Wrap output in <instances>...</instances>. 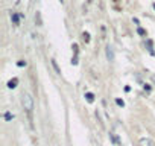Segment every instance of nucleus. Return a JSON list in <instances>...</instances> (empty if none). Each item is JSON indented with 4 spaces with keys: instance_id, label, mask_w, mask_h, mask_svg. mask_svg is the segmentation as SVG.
<instances>
[{
    "instance_id": "1",
    "label": "nucleus",
    "mask_w": 155,
    "mask_h": 146,
    "mask_svg": "<svg viewBox=\"0 0 155 146\" xmlns=\"http://www.w3.org/2000/svg\"><path fill=\"white\" fill-rule=\"evenodd\" d=\"M21 104H23V108L28 113H30L34 110V99H32V96L29 93H24L23 97H21Z\"/></svg>"
},
{
    "instance_id": "2",
    "label": "nucleus",
    "mask_w": 155,
    "mask_h": 146,
    "mask_svg": "<svg viewBox=\"0 0 155 146\" xmlns=\"http://www.w3.org/2000/svg\"><path fill=\"white\" fill-rule=\"evenodd\" d=\"M106 58H108V61L110 62H113L114 61V49L111 47V46H106Z\"/></svg>"
},
{
    "instance_id": "3",
    "label": "nucleus",
    "mask_w": 155,
    "mask_h": 146,
    "mask_svg": "<svg viewBox=\"0 0 155 146\" xmlns=\"http://www.w3.org/2000/svg\"><path fill=\"white\" fill-rule=\"evenodd\" d=\"M140 146H155V143L151 139H141L140 140Z\"/></svg>"
},
{
    "instance_id": "4",
    "label": "nucleus",
    "mask_w": 155,
    "mask_h": 146,
    "mask_svg": "<svg viewBox=\"0 0 155 146\" xmlns=\"http://www.w3.org/2000/svg\"><path fill=\"white\" fill-rule=\"evenodd\" d=\"M17 82H18V79H17V78L11 79L9 82H8V87H9V88H15V87H17Z\"/></svg>"
},
{
    "instance_id": "5",
    "label": "nucleus",
    "mask_w": 155,
    "mask_h": 146,
    "mask_svg": "<svg viewBox=\"0 0 155 146\" xmlns=\"http://www.w3.org/2000/svg\"><path fill=\"white\" fill-rule=\"evenodd\" d=\"M85 97H87V101L90 102V104H91V102H94V94L90 93V91H88V93H85Z\"/></svg>"
},
{
    "instance_id": "6",
    "label": "nucleus",
    "mask_w": 155,
    "mask_h": 146,
    "mask_svg": "<svg viewBox=\"0 0 155 146\" xmlns=\"http://www.w3.org/2000/svg\"><path fill=\"white\" fill-rule=\"evenodd\" d=\"M52 66H53V69H55V72H56V73H61V70H60V67H58L56 61H53V59H52Z\"/></svg>"
},
{
    "instance_id": "7",
    "label": "nucleus",
    "mask_w": 155,
    "mask_h": 146,
    "mask_svg": "<svg viewBox=\"0 0 155 146\" xmlns=\"http://www.w3.org/2000/svg\"><path fill=\"white\" fill-rule=\"evenodd\" d=\"M11 119H14V114H11V113H5V120H11Z\"/></svg>"
},
{
    "instance_id": "8",
    "label": "nucleus",
    "mask_w": 155,
    "mask_h": 146,
    "mask_svg": "<svg viewBox=\"0 0 155 146\" xmlns=\"http://www.w3.org/2000/svg\"><path fill=\"white\" fill-rule=\"evenodd\" d=\"M116 104L119 105V107H125V102L122 101V99H116Z\"/></svg>"
},
{
    "instance_id": "9",
    "label": "nucleus",
    "mask_w": 155,
    "mask_h": 146,
    "mask_svg": "<svg viewBox=\"0 0 155 146\" xmlns=\"http://www.w3.org/2000/svg\"><path fill=\"white\" fill-rule=\"evenodd\" d=\"M137 32H138L140 35H146V31H145V29H141V28H138V29H137Z\"/></svg>"
},
{
    "instance_id": "10",
    "label": "nucleus",
    "mask_w": 155,
    "mask_h": 146,
    "mask_svg": "<svg viewBox=\"0 0 155 146\" xmlns=\"http://www.w3.org/2000/svg\"><path fill=\"white\" fill-rule=\"evenodd\" d=\"M84 40H85V41H88V40H90V35L87 34V32H84Z\"/></svg>"
},
{
    "instance_id": "11",
    "label": "nucleus",
    "mask_w": 155,
    "mask_h": 146,
    "mask_svg": "<svg viewBox=\"0 0 155 146\" xmlns=\"http://www.w3.org/2000/svg\"><path fill=\"white\" fill-rule=\"evenodd\" d=\"M17 64H18V66H20V67H23V66H26V61H18Z\"/></svg>"
},
{
    "instance_id": "12",
    "label": "nucleus",
    "mask_w": 155,
    "mask_h": 146,
    "mask_svg": "<svg viewBox=\"0 0 155 146\" xmlns=\"http://www.w3.org/2000/svg\"><path fill=\"white\" fill-rule=\"evenodd\" d=\"M12 20H14V23H18V17H17V15H12Z\"/></svg>"
},
{
    "instance_id": "13",
    "label": "nucleus",
    "mask_w": 155,
    "mask_h": 146,
    "mask_svg": "<svg viewBox=\"0 0 155 146\" xmlns=\"http://www.w3.org/2000/svg\"><path fill=\"white\" fill-rule=\"evenodd\" d=\"M152 79H154V81H155V76H152Z\"/></svg>"
},
{
    "instance_id": "14",
    "label": "nucleus",
    "mask_w": 155,
    "mask_h": 146,
    "mask_svg": "<svg viewBox=\"0 0 155 146\" xmlns=\"http://www.w3.org/2000/svg\"><path fill=\"white\" fill-rule=\"evenodd\" d=\"M154 9H155V3H154Z\"/></svg>"
}]
</instances>
